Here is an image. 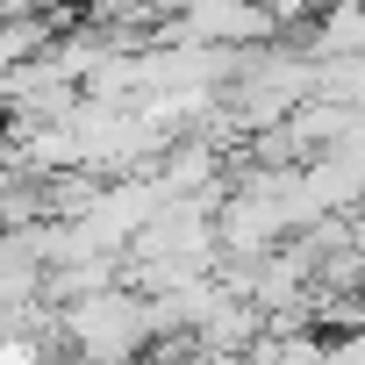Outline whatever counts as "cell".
I'll return each instance as SVG.
<instances>
[{"instance_id": "obj_1", "label": "cell", "mask_w": 365, "mask_h": 365, "mask_svg": "<svg viewBox=\"0 0 365 365\" xmlns=\"http://www.w3.org/2000/svg\"><path fill=\"white\" fill-rule=\"evenodd\" d=\"M51 322H58V344L72 351V365H143V351H150L143 301L122 287L65 301V308H51Z\"/></svg>"}]
</instances>
